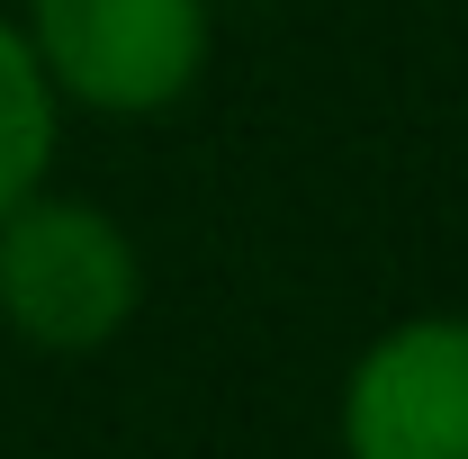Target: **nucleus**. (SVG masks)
I'll return each instance as SVG.
<instances>
[{"label":"nucleus","instance_id":"1","mask_svg":"<svg viewBox=\"0 0 468 459\" xmlns=\"http://www.w3.org/2000/svg\"><path fill=\"white\" fill-rule=\"evenodd\" d=\"M144 315V252L100 198L37 189L0 217V325L46 360H90Z\"/></svg>","mask_w":468,"mask_h":459},{"label":"nucleus","instance_id":"2","mask_svg":"<svg viewBox=\"0 0 468 459\" xmlns=\"http://www.w3.org/2000/svg\"><path fill=\"white\" fill-rule=\"evenodd\" d=\"M27 46L63 109L90 117H163L198 91L217 55L207 0H27Z\"/></svg>","mask_w":468,"mask_h":459},{"label":"nucleus","instance_id":"3","mask_svg":"<svg viewBox=\"0 0 468 459\" xmlns=\"http://www.w3.org/2000/svg\"><path fill=\"white\" fill-rule=\"evenodd\" d=\"M343 459H468V315L369 334L334 397Z\"/></svg>","mask_w":468,"mask_h":459},{"label":"nucleus","instance_id":"4","mask_svg":"<svg viewBox=\"0 0 468 459\" xmlns=\"http://www.w3.org/2000/svg\"><path fill=\"white\" fill-rule=\"evenodd\" d=\"M55 144H63V100L27 46V27L0 9V217L55 180Z\"/></svg>","mask_w":468,"mask_h":459}]
</instances>
